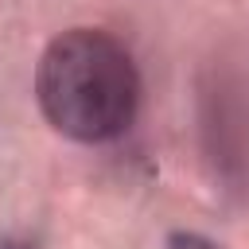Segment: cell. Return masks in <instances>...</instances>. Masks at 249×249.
<instances>
[{
    "mask_svg": "<svg viewBox=\"0 0 249 249\" xmlns=\"http://www.w3.org/2000/svg\"><path fill=\"white\" fill-rule=\"evenodd\" d=\"M35 97L51 128L82 144H101L132 124L140 78L113 35L74 27L54 35L39 54Z\"/></svg>",
    "mask_w": 249,
    "mask_h": 249,
    "instance_id": "1",
    "label": "cell"
},
{
    "mask_svg": "<svg viewBox=\"0 0 249 249\" xmlns=\"http://www.w3.org/2000/svg\"><path fill=\"white\" fill-rule=\"evenodd\" d=\"M163 249H218V245L206 241V237H198V233H175V237H167Z\"/></svg>",
    "mask_w": 249,
    "mask_h": 249,
    "instance_id": "2",
    "label": "cell"
},
{
    "mask_svg": "<svg viewBox=\"0 0 249 249\" xmlns=\"http://www.w3.org/2000/svg\"><path fill=\"white\" fill-rule=\"evenodd\" d=\"M0 249H19V245H0Z\"/></svg>",
    "mask_w": 249,
    "mask_h": 249,
    "instance_id": "3",
    "label": "cell"
}]
</instances>
